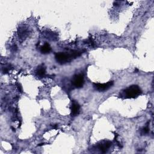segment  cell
Masks as SVG:
<instances>
[{
  "label": "cell",
  "mask_w": 154,
  "mask_h": 154,
  "mask_svg": "<svg viewBox=\"0 0 154 154\" xmlns=\"http://www.w3.org/2000/svg\"><path fill=\"white\" fill-rule=\"evenodd\" d=\"M81 53L77 51H73L71 54H68L66 53H57L55 54V58L58 63L61 65L65 64L70 62L73 58H76L80 56Z\"/></svg>",
  "instance_id": "6da1fadb"
},
{
  "label": "cell",
  "mask_w": 154,
  "mask_h": 154,
  "mask_svg": "<svg viewBox=\"0 0 154 154\" xmlns=\"http://www.w3.org/2000/svg\"><path fill=\"white\" fill-rule=\"evenodd\" d=\"M149 131V128L148 127V125H147L146 127L143 128V130H142V133L143 134H148Z\"/></svg>",
  "instance_id": "9c48e42d"
},
{
  "label": "cell",
  "mask_w": 154,
  "mask_h": 154,
  "mask_svg": "<svg viewBox=\"0 0 154 154\" xmlns=\"http://www.w3.org/2000/svg\"><path fill=\"white\" fill-rule=\"evenodd\" d=\"M142 94V90L138 86H131L124 90L125 98H135Z\"/></svg>",
  "instance_id": "7a4b0ae2"
},
{
  "label": "cell",
  "mask_w": 154,
  "mask_h": 154,
  "mask_svg": "<svg viewBox=\"0 0 154 154\" xmlns=\"http://www.w3.org/2000/svg\"><path fill=\"white\" fill-rule=\"evenodd\" d=\"M72 83L76 88L80 89V88L83 87L84 83L83 75H82V74L75 75L73 76Z\"/></svg>",
  "instance_id": "3957f363"
},
{
  "label": "cell",
  "mask_w": 154,
  "mask_h": 154,
  "mask_svg": "<svg viewBox=\"0 0 154 154\" xmlns=\"http://www.w3.org/2000/svg\"><path fill=\"white\" fill-rule=\"evenodd\" d=\"M113 81H109L107 83H94V87L99 91H104L109 90L113 85Z\"/></svg>",
  "instance_id": "277c9868"
},
{
  "label": "cell",
  "mask_w": 154,
  "mask_h": 154,
  "mask_svg": "<svg viewBox=\"0 0 154 154\" xmlns=\"http://www.w3.org/2000/svg\"><path fill=\"white\" fill-rule=\"evenodd\" d=\"M36 73V75L37 76H39V77H40V78H42V77H44L45 76V74H46L45 68L43 66H40L38 67Z\"/></svg>",
  "instance_id": "ba28073f"
},
{
  "label": "cell",
  "mask_w": 154,
  "mask_h": 154,
  "mask_svg": "<svg viewBox=\"0 0 154 154\" xmlns=\"http://www.w3.org/2000/svg\"><path fill=\"white\" fill-rule=\"evenodd\" d=\"M138 72V69H135V71H134V72H135V73H137Z\"/></svg>",
  "instance_id": "30bf717a"
},
{
  "label": "cell",
  "mask_w": 154,
  "mask_h": 154,
  "mask_svg": "<svg viewBox=\"0 0 154 154\" xmlns=\"http://www.w3.org/2000/svg\"><path fill=\"white\" fill-rule=\"evenodd\" d=\"M112 144V143L109 141L104 142L101 143L100 145H99L98 148L102 152L105 153L108 150V149L111 147Z\"/></svg>",
  "instance_id": "8992f818"
},
{
  "label": "cell",
  "mask_w": 154,
  "mask_h": 154,
  "mask_svg": "<svg viewBox=\"0 0 154 154\" xmlns=\"http://www.w3.org/2000/svg\"><path fill=\"white\" fill-rule=\"evenodd\" d=\"M51 51V48L50 47V45L48 43H46L40 48V52L42 54H49Z\"/></svg>",
  "instance_id": "52a82bcc"
},
{
  "label": "cell",
  "mask_w": 154,
  "mask_h": 154,
  "mask_svg": "<svg viewBox=\"0 0 154 154\" xmlns=\"http://www.w3.org/2000/svg\"><path fill=\"white\" fill-rule=\"evenodd\" d=\"M80 106L76 102L73 101L71 106V115L72 116H76L80 113Z\"/></svg>",
  "instance_id": "5b68a950"
}]
</instances>
